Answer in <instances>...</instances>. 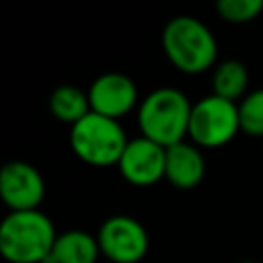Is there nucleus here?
<instances>
[{
  "label": "nucleus",
  "instance_id": "obj_1",
  "mask_svg": "<svg viewBox=\"0 0 263 263\" xmlns=\"http://www.w3.org/2000/svg\"><path fill=\"white\" fill-rule=\"evenodd\" d=\"M193 105L187 97L171 86L152 90L138 109V125L142 138L171 148L189 136V119Z\"/></svg>",
  "mask_w": 263,
  "mask_h": 263
},
{
  "label": "nucleus",
  "instance_id": "obj_2",
  "mask_svg": "<svg viewBox=\"0 0 263 263\" xmlns=\"http://www.w3.org/2000/svg\"><path fill=\"white\" fill-rule=\"evenodd\" d=\"M55 238L51 220L39 210L10 212L0 224V253L10 263H43Z\"/></svg>",
  "mask_w": 263,
  "mask_h": 263
},
{
  "label": "nucleus",
  "instance_id": "obj_3",
  "mask_svg": "<svg viewBox=\"0 0 263 263\" xmlns=\"http://www.w3.org/2000/svg\"><path fill=\"white\" fill-rule=\"evenodd\" d=\"M162 49L168 62L185 74L205 72L218 55V43L210 29L187 14L166 23L162 31Z\"/></svg>",
  "mask_w": 263,
  "mask_h": 263
},
{
  "label": "nucleus",
  "instance_id": "obj_4",
  "mask_svg": "<svg viewBox=\"0 0 263 263\" xmlns=\"http://www.w3.org/2000/svg\"><path fill=\"white\" fill-rule=\"evenodd\" d=\"M127 142L119 121L99 113H88L70 129V146L74 154L92 166L117 164Z\"/></svg>",
  "mask_w": 263,
  "mask_h": 263
},
{
  "label": "nucleus",
  "instance_id": "obj_5",
  "mask_svg": "<svg viewBox=\"0 0 263 263\" xmlns=\"http://www.w3.org/2000/svg\"><path fill=\"white\" fill-rule=\"evenodd\" d=\"M240 129L238 105L216 95L203 97L191 109L189 138L203 148H218L228 144Z\"/></svg>",
  "mask_w": 263,
  "mask_h": 263
},
{
  "label": "nucleus",
  "instance_id": "obj_6",
  "mask_svg": "<svg viewBox=\"0 0 263 263\" xmlns=\"http://www.w3.org/2000/svg\"><path fill=\"white\" fill-rule=\"evenodd\" d=\"M99 249L113 263H138L148 253L144 226L129 216H111L99 228Z\"/></svg>",
  "mask_w": 263,
  "mask_h": 263
},
{
  "label": "nucleus",
  "instance_id": "obj_7",
  "mask_svg": "<svg viewBox=\"0 0 263 263\" xmlns=\"http://www.w3.org/2000/svg\"><path fill=\"white\" fill-rule=\"evenodd\" d=\"M45 195L39 171L25 160H10L0 171V197L12 212L37 210Z\"/></svg>",
  "mask_w": 263,
  "mask_h": 263
},
{
  "label": "nucleus",
  "instance_id": "obj_8",
  "mask_svg": "<svg viewBox=\"0 0 263 263\" xmlns=\"http://www.w3.org/2000/svg\"><path fill=\"white\" fill-rule=\"evenodd\" d=\"M117 166L127 183L136 187H150L164 177L166 148L140 136L127 142Z\"/></svg>",
  "mask_w": 263,
  "mask_h": 263
},
{
  "label": "nucleus",
  "instance_id": "obj_9",
  "mask_svg": "<svg viewBox=\"0 0 263 263\" xmlns=\"http://www.w3.org/2000/svg\"><path fill=\"white\" fill-rule=\"evenodd\" d=\"M88 101L92 113L117 121L134 109L138 101V88L129 76L109 72L92 80L88 88Z\"/></svg>",
  "mask_w": 263,
  "mask_h": 263
},
{
  "label": "nucleus",
  "instance_id": "obj_10",
  "mask_svg": "<svg viewBox=\"0 0 263 263\" xmlns=\"http://www.w3.org/2000/svg\"><path fill=\"white\" fill-rule=\"evenodd\" d=\"M205 175V162L201 152L187 144L179 142L171 148H166V166H164V179L177 187V189H193L201 183Z\"/></svg>",
  "mask_w": 263,
  "mask_h": 263
},
{
  "label": "nucleus",
  "instance_id": "obj_11",
  "mask_svg": "<svg viewBox=\"0 0 263 263\" xmlns=\"http://www.w3.org/2000/svg\"><path fill=\"white\" fill-rule=\"evenodd\" d=\"M99 240L84 230H68L58 234L51 253L43 263H95L99 257Z\"/></svg>",
  "mask_w": 263,
  "mask_h": 263
},
{
  "label": "nucleus",
  "instance_id": "obj_12",
  "mask_svg": "<svg viewBox=\"0 0 263 263\" xmlns=\"http://www.w3.org/2000/svg\"><path fill=\"white\" fill-rule=\"evenodd\" d=\"M49 111L58 121L76 125L80 119H84L90 111L88 92L80 90L78 86L64 84L58 86L49 97Z\"/></svg>",
  "mask_w": 263,
  "mask_h": 263
},
{
  "label": "nucleus",
  "instance_id": "obj_13",
  "mask_svg": "<svg viewBox=\"0 0 263 263\" xmlns=\"http://www.w3.org/2000/svg\"><path fill=\"white\" fill-rule=\"evenodd\" d=\"M247 84H249V72H247V66L238 60H226L214 70L212 88H214V95L220 99H226L232 103L236 99H245Z\"/></svg>",
  "mask_w": 263,
  "mask_h": 263
},
{
  "label": "nucleus",
  "instance_id": "obj_14",
  "mask_svg": "<svg viewBox=\"0 0 263 263\" xmlns=\"http://www.w3.org/2000/svg\"><path fill=\"white\" fill-rule=\"evenodd\" d=\"M240 129L253 138H263V88L249 92L238 103Z\"/></svg>",
  "mask_w": 263,
  "mask_h": 263
},
{
  "label": "nucleus",
  "instance_id": "obj_15",
  "mask_svg": "<svg viewBox=\"0 0 263 263\" xmlns=\"http://www.w3.org/2000/svg\"><path fill=\"white\" fill-rule=\"evenodd\" d=\"M218 14L228 23H251L263 12V0H220Z\"/></svg>",
  "mask_w": 263,
  "mask_h": 263
},
{
  "label": "nucleus",
  "instance_id": "obj_16",
  "mask_svg": "<svg viewBox=\"0 0 263 263\" xmlns=\"http://www.w3.org/2000/svg\"><path fill=\"white\" fill-rule=\"evenodd\" d=\"M240 263H253V261H240Z\"/></svg>",
  "mask_w": 263,
  "mask_h": 263
}]
</instances>
